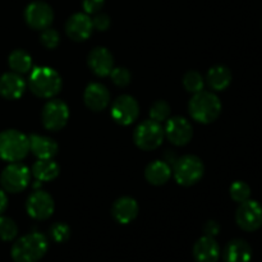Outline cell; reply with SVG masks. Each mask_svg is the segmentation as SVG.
<instances>
[{"label": "cell", "instance_id": "obj_15", "mask_svg": "<svg viewBox=\"0 0 262 262\" xmlns=\"http://www.w3.org/2000/svg\"><path fill=\"white\" fill-rule=\"evenodd\" d=\"M87 66L95 76L107 77L114 68V56L109 49L97 46L89 53Z\"/></svg>", "mask_w": 262, "mask_h": 262}, {"label": "cell", "instance_id": "obj_16", "mask_svg": "<svg viewBox=\"0 0 262 262\" xmlns=\"http://www.w3.org/2000/svg\"><path fill=\"white\" fill-rule=\"evenodd\" d=\"M83 101L87 109L92 112H102L110 104V92L105 84L92 82L87 84L83 92Z\"/></svg>", "mask_w": 262, "mask_h": 262}, {"label": "cell", "instance_id": "obj_22", "mask_svg": "<svg viewBox=\"0 0 262 262\" xmlns=\"http://www.w3.org/2000/svg\"><path fill=\"white\" fill-rule=\"evenodd\" d=\"M171 166L164 160H154L145 169V178L150 184L156 187L164 186L171 178Z\"/></svg>", "mask_w": 262, "mask_h": 262}, {"label": "cell", "instance_id": "obj_20", "mask_svg": "<svg viewBox=\"0 0 262 262\" xmlns=\"http://www.w3.org/2000/svg\"><path fill=\"white\" fill-rule=\"evenodd\" d=\"M30 151L37 159H54L59 151V146L51 137L43 135L28 136Z\"/></svg>", "mask_w": 262, "mask_h": 262}, {"label": "cell", "instance_id": "obj_13", "mask_svg": "<svg viewBox=\"0 0 262 262\" xmlns=\"http://www.w3.org/2000/svg\"><path fill=\"white\" fill-rule=\"evenodd\" d=\"M55 210V202L51 194L45 191L32 192L26 201V211L35 220H48Z\"/></svg>", "mask_w": 262, "mask_h": 262}, {"label": "cell", "instance_id": "obj_17", "mask_svg": "<svg viewBox=\"0 0 262 262\" xmlns=\"http://www.w3.org/2000/svg\"><path fill=\"white\" fill-rule=\"evenodd\" d=\"M138 202L130 196H123L115 200L112 205V216L117 223L127 225L138 216Z\"/></svg>", "mask_w": 262, "mask_h": 262}, {"label": "cell", "instance_id": "obj_6", "mask_svg": "<svg viewBox=\"0 0 262 262\" xmlns=\"http://www.w3.org/2000/svg\"><path fill=\"white\" fill-rule=\"evenodd\" d=\"M165 133L160 123L154 120H143L136 127L133 132V142L140 150L152 151L161 146Z\"/></svg>", "mask_w": 262, "mask_h": 262}, {"label": "cell", "instance_id": "obj_23", "mask_svg": "<svg viewBox=\"0 0 262 262\" xmlns=\"http://www.w3.org/2000/svg\"><path fill=\"white\" fill-rule=\"evenodd\" d=\"M223 258L225 262H250L252 258V248L245 239H233L224 247Z\"/></svg>", "mask_w": 262, "mask_h": 262}, {"label": "cell", "instance_id": "obj_5", "mask_svg": "<svg viewBox=\"0 0 262 262\" xmlns=\"http://www.w3.org/2000/svg\"><path fill=\"white\" fill-rule=\"evenodd\" d=\"M173 176L177 183L183 187H192L199 183L205 174V165L196 155H183L173 164Z\"/></svg>", "mask_w": 262, "mask_h": 262}, {"label": "cell", "instance_id": "obj_28", "mask_svg": "<svg viewBox=\"0 0 262 262\" xmlns=\"http://www.w3.org/2000/svg\"><path fill=\"white\" fill-rule=\"evenodd\" d=\"M18 235V225L12 217L0 215V239L12 242Z\"/></svg>", "mask_w": 262, "mask_h": 262}, {"label": "cell", "instance_id": "obj_26", "mask_svg": "<svg viewBox=\"0 0 262 262\" xmlns=\"http://www.w3.org/2000/svg\"><path fill=\"white\" fill-rule=\"evenodd\" d=\"M182 83H183L186 91L191 92V94H197L204 90L206 82H205V77L199 71L191 69V71L186 72L183 79H182Z\"/></svg>", "mask_w": 262, "mask_h": 262}, {"label": "cell", "instance_id": "obj_10", "mask_svg": "<svg viewBox=\"0 0 262 262\" xmlns=\"http://www.w3.org/2000/svg\"><path fill=\"white\" fill-rule=\"evenodd\" d=\"M235 223L245 232H256L262 227V205L255 200H247L238 206Z\"/></svg>", "mask_w": 262, "mask_h": 262}, {"label": "cell", "instance_id": "obj_1", "mask_svg": "<svg viewBox=\"0 0 262 262\" xmlns=\"http://www.w3.org/2000/svg\"><path fill=\"white\" fill-rule=\"evenodd\" d=\"M28 76V89L40 99H53L63 87V79L55 69L50 67H36Z\"/></svg>", "mask_w": 262, "mask_h": 262}, {"label": "cell", "instance_id": "obj_36", "mask_svg": "<svg viewBox=\"0 0 262 262\" xmlns=\"http://www.w3.org/2000/svg\"><path fill=\"white\" fill-rule=\"evenodd\" d=\"M7 207H8L7 192H5L3 188H0V215L4 214Z\"/></svg>", "mask_w": 262, "mask_h": 262}, {"label": "cell", "instance_id": "obj_11", "mask_svg": "<svg viewBox=\"0 0 262 262\" xmlns=\"http://www.w3.org/2000/svg\"><path fill=\"white\" fill-rule=\"evenodd\" d=\"M25 20L32 30L42 31L50 27L54 22V10L48 3L42 0H35L26 7Z\"/></svg>", "mask_w": 262, "mask_h": 262}, {"label": "cell", "instance_id": "obj_24", "mask_svg": "<svg viewBox=\"0 0 262 262\" xmlns=\"http://www.w3.org/2000/svg\"><path fill=\"white\" fill-rule=\"evenodd\" d=\"M60 173V166L54 159H37L31 169V174L38 182H51Z\"/></svg>", "mask_w": 262, "mask_h": 262}, {"label": "cell", "instance_id": "obj_7", "mask_svg": "<svg viewBox=\"0 0 262 262\" xmlns=\"http://www.w3.org/2000/svg\"><path fill=\"white\" fill-rule=\"evenodd\" d=\"M31 170L22 163H9L0 173V186L8 193H20L28 187Z\"/></svg>", "mask_w": 262, "mask_h": 262}, {"label": "cell", "instance_id": "obj_12", "mask_svg": "<svg viewBox=\"0 0 262 262\" xmlns=\"http://www.w3.org/2000/svg\"><path fill=\"white\" fill-rule=\"evenodd\" d=\"M164 133H165V137L170 141V143L181 147V146H186L191 142L192 137H193V127L188 119L177 115V117H171L166 120Z\"/></svg>", "mask_w": 262, "mask_h": 262}, {"label": "cell", "instance_id": "obj_9", "mask_svg": "<svg viewBox=\"0 0 262 262\" xmlns=\"http://www.w3.org/2000/svg\"><path fill=\"white\" fill-rule=\"evenodd\" d=\"M110 115L117 124L127 127L137 120L140 115V105L130 95H120L113 101Z\"/></svg>", "mask_w": 262, "mask_h": 262}, {"label": "cell", "instance_id": "obj_35", "mask_svg": "<svg viewBox=\"0 0 262 262\" xmlns=\"http://www.w3.org/2000/svg\"><path fill=\"white\" fill-rule=\"evenodd\" d=\"M220 232V225L216 220H207L204 225V233L207 237L215 238Z\"/></svg>", "mask_w": 262, "mask_h": 262}, {"label": "cell", "instance_id": "obj_18", "mask_svg": "<svg viewBox=\"0 0 262 262\" xmlns=\"http://www.w3.org/2000/svg\"><path fill=\"white\" fill-rule=\"evenodd\" d=\"M27 82L15 72H7L0 76V96L5 100H18L23 96Z\"/></svg>", "mask_w": 262, "mask_h": 262}, {"label": "cell", "instance_id": "obj_19", "mask_svg": "<svg viewBox=\"0 0 262 262\" xmlns=\"http://www.w3.org/2000/svg\"><path fill=\"white\" fill-rule=\"evenodd\" d=\"M192 253L197 262H217L222 252L219 243L215 238L204 235L194 243Z\"/></svg>", "mask_w": 262, "mask_h": 262}, {"label": "cell", "instance_id": "obj_25", "mask_svg": "<svg viewBox=\"0 0 262 262\" xmlns=\"http://www.w3.org/2000/svg\"><path fill=\"white\" fill-rule=\"evenodd\" d=\"M8 66L10 71L23 76L32 71V56L23 49H15L8 56Z\"/></svg>", "mask_w": 262, "mask_h": 262}, {"label": "cell", "instance_id": "obj_4", "mask_svg": "<svg viewBox=\"0 0 262 262\" xmlns=\"http://www.w3.org/2000/svg\"><path fill=\"white\" fill-rule=\"evenodd\" d=\"M30 152L28 136L18 129L0 132V159L7 163H18Z\"/></svg>", "mask_w": 262, "mask_h": 262}, {"label": "cell", "instance_id": "obj_30", "mask_svg": "<svg viewBox=\"0 0 262 262\" xmlns=\"http://www.w3.org/2000/svg\"><path fill=\"white\" fill-rule=\"evenodd\" d=\"M49 237L56 243H64L71 238V228L66 223H54L49 228Z\"/></svg>", "mask_w": 262, "mask_h": 262}, {"label": "cell", "instance_id": "obj_33", "mask_svg": "<svg viewBox=\"0 0 262 262\" xmlns=\"http://www.w3.org/2000/svg\"><path fill=\"white\" fill-rule=\"evenodd\" d=\"M92 25H94V30L104 32V31H106L107 28L110 27L112 20H110V17L106 14V13L99 12L95 14L94 18H92Z\"/></svg>", "mask_w": 262, "mask_h": 262}, {"label": "cell", "instance_id": "obj_34", "mask_svg": "<svg viewBox=\"0 0 262 262\" xmlns=\"http://www.w3.org/2000/svg\"><path fill=\"white\" fill-rule=\"evenodd\" d=\"M105 0H82V7L86 14H96L102 9Z\"/></svg>", "mask_w": 262, "mask_h": 262}, {"label": "cell", "instance_id": "obj_32", "mask_svg": "<svg viewBox=\"0 0 262 262\" xmlns=\"http://www.w3.org/2000/svg\"><path fill=\"white\" fill-rule=\"evenodd\" d=\"M40 42L43 48L49 49V50H54L60 43V33L55 28H45V30L41 31Z\"/></svg>", "mask_w": 262, "mask_h": 262}, {"label": "cell", "instance_id": "obj_3", "mask_svg": "<svg viewBox=\"0 0 262 262\" xmlns=\"http://www.w3.org/2000/svg\"><path fill=\"white\" fill-rule=\"evenodd\" d=\"M223 105L217 95L212 91L193 94L188 102V112L192 119L201 124H211L222 114Z\"/></svg>", "mask_w": 262, "mask_h": 262}, {"label": "cell", "instance_id": "obj_2", "mask_svg": "<svg viewBox=\"0 0 262 262\" xmlns=\"http://www.w3.org/2000/svg\"><path fill=\"white\" fill-rule=\"evenodd\" d=\"M49 242L42 233L32 232L18 238L12 246L10 256L14 262H38L46 255Z\"/></svg>", "mask_w": 262, "mask_h": 262}, {"label": "cell", "instance_id": "obj_29", "mask_svg": "<svg viewBox=\"0 0 262 262\" xmlns=\"http://www.w3.org/2000/svg\"><path fill=\"white\" fill-rule=\"evenodd\" d=\"M229 194H230V199H232L233 201L237 202V204H242V202L250 200L251 187L248 186L246 182L235 181L230 184Z\"/></svg>", "mask_w": 262, "mask_h": 262}, {"label": "cell", "instance_id": "obj_21", "mask_svg": "<svg viewBox=\"0 0 262 262\" xmlns=\"http://www.w3.org/2000/svg\"><path fill=\"white\" fill-rule=\"evenodd\" d=\"M233 79V74L228 67L222 66H214L207 71L206 77H205V82L212 92H220L227 90L230 86Z\"/></svg>", "mask_w": 262, "mask_h": 262}, {"label": "cell", "instance_id": "obj_31", "mask_svg": "<svg viewBox=\"0 0 262 262\" xmlns=\"http://www.w3.org/2000/svg\"><path fill=\"white\" fill-rule=\"evenodd\" d=\"M109 77L117 87H127L132 81V73L125 67H114Z\"/></svg>", "mask_w": 262, "mask_h": 262}, {"label": "cell", "instance_id": "obj_14", "mask_svg": "<svg viewBox=\"0 0 262 262\" xmlns=\"http://www.w3.org/2000/svg\"><path fill=\"white\" fill-rule=\"evenodd\" d=\"M94 32L92 18L86 13H74L67 19L66 33L72 41L83 42Z\"/></svg>", "mask_w": 262, "mask_h": 262}, {"label": "cell", "instance_id": "obj_27", "mask_svg": "<svg viewBox=\"0 0 262 262\" xmlns=\"http://www.w3.org/2000/svg\"><path fill=\"white\" fill-rule=\"evenodd\" d=\"M170 105L165 101V100H156L150 107V119L154 120V122H158V123H163L166 122V120L170 118Z\"/></svg>", "mask_w": 262, "mask_h": 262}, {"label": "cell", "instance_id": "obj_8", "mask_svg": "<svg viewBox=\"0 0 262 262\" xmlns=\"http://www.w3.org/2000/svg\"><path fill=\"white\" fill-rule=\"evenodd\" d=\"M69 120V107L63 100L51 99L41 110V122L45 129L58 132L63 129Z\"/></svg>", "mask_w": 262, "mask_h": 262}]
</instances>
